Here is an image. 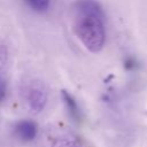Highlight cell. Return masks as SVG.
Instances as JSON below:
<instances>
[{"instance_id":"cell-2","label":"cell","mask_w":147,"mask_h":147,"mask_svg":"<svg viewBox=\"0 0 147 147\" xmlns=\"http://www.w3.org/2000/svg\"><path fill=\"white\" fill-rule=\"evenodd\" d=\"M24 96L26 100V103L29 105L30 109L34 113H38L44 109L46 102H47V93L44 86L39 83H32L29 84L25 88Z\"/></svg>"},{"instance_id":"cell-7","label":"cell","mask_w":147,"mask_h":147,"mask_svg":"<svg viewBox=\"0 0 147 147\" xmlns=\"http://www.w3.org/2000/svg\"><path fill=\"white\" fill-rule=\"evenodd\" d=\"M5 94H6V84H5L3 79L0 77V102L3 100Z\"/></svg>"},{"instance_id":"cell-1","label":"cell","mask_w":147,"mask_h":147,"mask_svg":"<svg viewBox=\"0 0 147 147\" xmlns=\"http://www.w3.org/2000/svg\"><path fill=\"white\" fill-rule=\"evenodd\" d=\"M74 30L84 47L100 52L106 42L105 14L95 0H77L74 6Z\"/></svg>"},{"instance_id":"cell-4","label":"cell","mask_w":147,"mask_h":147,"mask_svg":"<svg viewBox=\"0 0 147 147\" xmlns=\"http://www.w3.org/2000/svg\"><path fill=\"white\" fill-rule=\"evenodd\" d=\"M52 147H84V145L77 136L72 133H64L54 140Z\"/></svg>"},{"instance_id":"cell-3","label":"cell","mask_w":147,"mask_h":147,"mask_svg":"<svg viewBox=\"0 0 147 147\" xmlns=\"http://www.w3.org/2000/svg\"><path fill=\"white\" fill-rule=\"evenodd\" d=\"M37 125L33 121L23 119L16 123L14 132L22 141H31L37 136Z\"/></svg>"},{"instance_id":"cell-5","label":"cell","mask_w":147,"mask_h":147,"mask_svg":"<svg viewBox=\"0 0 147 147\" xmlns=\"http://www.w3.org/2000/svg\"><path fill=\"white\" fill-rule=\"evenodd\" d=\"M61 95H62V100H63V102H64V105L67 107V110H68L69 115L71 116V118L75 119V121H79L80 111H79V108H78L75 99L67 91H62Z\"/></svg>"},{"instance_id":"cell-6","label":"cell","mask_w":147,"mask_h":147,"mask_svg":"<svg viewBox=\"0 0 147 147\" xmlns=\"http://www.w3.org/2000/svg\"><path fill=\"white\" fill-rule=\"evenodd\" d=\"M28 3L37 11H45L48 9L51 0H26Z\"/></svg>"}]
</instances>
